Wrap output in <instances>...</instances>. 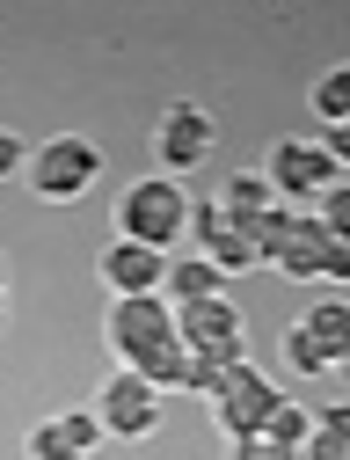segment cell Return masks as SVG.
Masks as SVG:
<instances>
[{"instance_id":"cell-1","label":"cell","mask_w":350,"mask_h":460,"mask_svg":"<svg viewBox=\"0 0 350 460\" xmlns=\"http://www.w3.org/2000/svg\"><path fill=\"white\" fill-rule=\"evenodd\" d=\"M102 343L117 351V366H125V373L153 380L161 394L190 387V351H183V329H175V300H168V293H146V300H109Z\"/></svg>"},{"instance_id":"cell-2","label":"cell","mask_w":350,"mask_h":460,"mask_svg":"<svg viewBox=\"0 0 350 460\" xmlns=\"http://www.w3.org/2000/svg\"><path fill=\"white\" fill-rule=\"evenodd\" d=\"M190 212H197V198L175 183V176H139L125 198H117V242H139V249H183V234H190Z\"/></svg>"},{"instance_id":"cell-3","label":"cell","mask_w":350,"mask_h":460,"mask_svg":"<svg viewBox=\"0 0 350 460\" xmlns=\"http://www.w3.org/2000/svg\"><path fill=\"white\" fill-rule=\"evenodd\" d=\"M263 183L277 190V205H321L336 183H343V168L328 161V146L321 139H277L270 146V161H263Z\"/></svg>"},{"instance_id":"cell-4","label":"cell","mask_w":350,"mask_h":460,"mask_svg":"<svg viewBox=\"0 0 350 460\" xmlns=\"http://www.w3.org/2000/svg\"><path fill=\"white\" fill-rule=\"evenodd\" d=\"M95 176H102V154H95L81 132L44 139V146H37V161H30V190H37L44 205H74V198H88V190H95Z\"/></svg>"},{"instance_id":"cell-5","label":"cell","mask_w":350,"mask_h":460,"mask_svg":"<svg viewBox=\"0 0 350 460\" xmlns=\"http://www.w3.org/2000/svg\"><path fill=\"white\" fill-rule=\"evenodd\" d=\"M175 329H183V351L212 358V366H241L249 358V322L233 300H197V307H175Z\"/></svg>"},{"instance_id":"cell-6","label":"cell","mask_w":350,"mask_h":460,"mask_svg":"<svg viewBox=\"0 0 350 460\" xmlns=\"http://www.w3.org/2000/svg\"><path fill=\"white\" fill-rule=\"evenodd\" d=\"M277 387L263 380V366H233L226 380H219V394H212V424L226 431V438H263V424H270V410H277Z\"/></svg>"},{"instance_id":"cell-7","label":"cell","mask_w":350,"mask_h":460,"mask_svg":"<svg viewBox=\"0 0 350 460\" xmlns=\"http://www.w3.org/2000/svg\"><path fill=\"white\" fill-rule=\"evenodd\" d=\"M205 154H212V110H197V102L161 110V125H153V161H161V176L183 183L190 168H205Z\"/></svg>"},{"instance_id":"cell-8","label":"cell","mask_w":350,"mask_h":460,"mask_svg":"<svg viewBox=\"0 0 350 460\" xmlns=\"http://www.w3.org/2000/svg\"><path fill=\"white\" fill-rule=\"evenodd\" d=\"M95 417H102L109 438H146V431L161 424V387L117 366V373L102 380V394H95Z\"/></svg>"},{"instance_id":"cell-9","label":"cell","mask_w":350,"mask_h":460,"mask_svg":"<svg viewBox=\"0 0 350 460\" xmlns=\"http://www.w3.org/2000/svg\"><path fill=\"white\" fill-rule=\"evenodd\" d=\"M95 278L109 285V300H146V293H168V256L139 249V242H109Z\"/></svg>"},{"instance_id":"cell-10","label":"cell","mask_w":350,"mask_h":460,"mask_svg":"<svg viewBox=\"0 0 350 460\" xmlns=\"http://www.w3.org/2000/svg\"><path fill=\"white\" fill-rule=\"evenodd\" d=\"M102 438V417L95 410H66V417H44L30 431V460H88Z\"/></svg>"},{"instance_id":"cell-11","label":"cell","mask_w":350,"mask_h":460,"mask_svg":"<svg viewBox=\"0 0 350 460\" xmlns=\"http://www.w3.org/2000/svg\"><path fill=\"white\" fill-rule=\"evenodd\" d=\"M284 278H328V226L314 219V212H300L284 226V242H277V256H270Z\"/></svg>"},{"instance_id":"cell-12","label":"cell","mask_w":350,"mask_h":460,"mask_svg":"<svg viewBox=\"0 0 350 460\" xmlns=\"http://www.w3.org/2000/svg\"><path fill=\"white\" fill-rule=\"evenodd\" d=\"M168 300H175V307L226 300V270H219L212 256H175V263H168Z\"/></svg>"},{"instance_id":"cell-13","label":"cell","mask_w":350,"mask_h":460,"mask_svg":"<svg viewBox=\"0 0 350 460\" xmlns=\"http://www.w3.org/2000/svg\"><path fill=\"white\" fill-rule=\"evenodd\" d=\"M300 329L321 343V358H328V366L350 358V300H314V307L300 314Z\"/></svg>"},{"instance_id":"cell-14","label":"cell","mask_w":350,"mask_h":460,"mask_svg":"<svg viewBox=\"0 0 350 460\" xmlns=\"http://www.w3.org/2000/svg\"><path fill=\"white\" fill-rule=\"evenodd\" d=\"M197 249H205V256H212V263H219L226 278H241V270H256V263H263V249L249 242V226H233V219L219 226V234H205Z\"/></svg>"},{"instance_id":"cell-15","label":"cell","mask_w":350,"mask_h":460,"mask_svg":"<svg viewBox=\"0 0 350 460\" xmlns=\"http://www.w3.org/2000/svg\"><path fill=\"white\" fill-rule=\"evenodd\" d=\"M219 205H226V219H233V226H256V219L277 205V190H270L263 176H233V183L219 190Z\"/></svg>"},{"instance_id":"cell-16","label":"cell","mask_w":350,"mask_h":460,"mask_svg":"<svg viewBox=\"0 0 350 460\" xmlns=\"http://www.w3.org/2000/svg\"><path fill=\"white\" fill-rule=\"evenodd\" d=\"M307 110L336 132V125H350V66H328L321 81H314V95H307Z\"/></svg>"},{"instance_id":"cell-17","label":"cell","mask_w":350,"mask_h":460,"mask_svg":"<svg viewBox=\"0 0 350 460\" xmlns=\"http://www.w3.org/2000/svg\"><path fill=\"white\" fill-rule=\"evenodd\" d=\"M263 438H277L284 453H300V446L314 438V417L300 410V402H277V410H270V424H263Z\"/></svg>"},{"instance_id":"cell-18","label":"cell","mask_w":350,"mask_h":460,"mask_svg":"<svg viewBox=\"0 0 350 460\" xmlns=\"http://www.w3.org/2000/svg\"><path fill=\"white\" fill-rule=\"evenodd\" d=\"M284 358H292V373H300V380H321V373H336V366L321 358V343H314V336H307L300 322L284 329Z\"/></svg>"},{"instance_id":"cell-19","label":"cell","mask_w":350,"mask_h":460,"mask_svg":"<svg viewBox=\"0 0 350 460\" xmlns=\"http://www.w3.org/2000/svg\"><path fill=\"white\" fill-rule=\"evenodd\" d=\"M314 219L328 226V234H343V242H350V176H343V183L321 198V212H314Z\"/></svg>"},{"instance_id":"cell-20","label":"cell","mask_w":350,"mask_h":460,"mask_svg":"<svg viewBox=\"0 0 350 460\" xmlns=\"http://www.w3.org/2000/svg\"><path fill=\"white\" fill-rule=\"evenodd\" d=\"M30 161H37V146H22L15 132H0V176H15V168L30 176Z\"/></svg>"},{"instance_id":"cell-21","label":"cell","mask_w":350,"mask_h":460,"mask_svg":"<svg viewBox=\"0 0 350 460\" xmlns=\"http://www.w3.org/2000/svg\"><path fill=\"white\" fill-rule=\"evenodd\" d=\"M233 460H300V453H284L277 438H233Z\"/></svg>"},{"instance_id":"cell-22","label":"cell","mask_w":350,"mask_h":460,"mask_svg":"<svg viewBox=\"0 0 350 460\" xmlns=\"http://www.w3.org/2000/svg\"><path fill=\"white\" fill-rule=\"evenodd\" d=\"M300 460H350V446H343V438H328V431L314 424V438L300 446Z\"/></svg>"},{"instance_id":"cell-23","label":"cell","mask_w":350,"mask_h":460,"mask_svg":"<svg viewBox=\"0 0 350 460\" xmlns=\"http://www.w3.org/2000/svg\"><path fill=\"white\" fill-rule=\"evenodd\" d=\"M314 424H321V431H328V438H343V446H350V402H336V410H321V417H314Z\"/></svg>"},{"instance_id":"cell-24","label":"cell","mask_w":350,"mask_h":460,"mask_svg":"<svg viewBox=\"0 0 350 460\" xmlns=\"http://www.w3.org/2000/svg\"><path fill=\"white\" fill-rule=\"evenodd\" d=\"M328 278L350 285V242H343V234H328Z\"/></svg>"},{"instance_id":"cell-25","label":"cell","mask_w":350,"mask_h":460,"mask_svg":"<svg viewBox=\"0 0 350 460\" xmlns=\"http://www.w3.org/2000/svg\"><path fill=\"white\" fill-rule=\"evenodd\" d=\"M321 146H328V161H336V168H350V125H336Z\"/></svg>"},{"instance_id":"cell-26","label":"cell","mask_w":350,"mask_h":460,"mask_svg":"<svg viewBox=\"0 0 350 460\" xmlns=\"http://www.w3.org/2000/svg\"><path fill=\"white\" fill-rule=\"evenodd\" d=\"M0 314H8V263H0Z\"/></svg>"},{"instance_id":"cell-27","label":"cell","mask_w":350,"mask_h":460,"mask_svg":"<svg viewBox=\"0 0 350 460\" xmlns=\"http://www.w3.org/2000/svg\"><path fill=\"white\" fill-rule=\"evenodd\" d=\"M336 373H343V380H350V358H343V366H336Z\"/></svg>"}]
</instances>
